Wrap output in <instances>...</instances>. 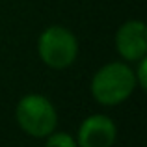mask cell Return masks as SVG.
I'll return each instance as SVG.
<instances>
[{
  "instance_id": "1",
  "label": "cell",
  "mask_w": 147,
  "mask_h": 147,
  "mask_svg": "<svg viewBox=\"0 0 147 147\" xmlns=\"http://www.w3.org/2000/svg\"><path fill=\"white\" fill-rule=\"evenodd\" d=\"M134 71L123 61H110L97 69L91 78V95L102 106H117L136 90Z\"/></svg>"
},
{
  "instance_id": "2",
  "label": "cell",
  "mask_w": 147,
  "mask_h": 147,
  "mask_svg": "<svg viewBox=\"0 0 147 147\" xmlns=\"http://www.w3.org/2000/svg\"><path fill=\"white\" fill-rule=\"evenodd\" d=\"M15 119L24 134L32 138H47L58 127V112L54 104L39 93H28L17 102Z\"/></svg>"
},
{
  "instance_id": "3",
  "label": "cell",
  "mask_w": 147,
  "mask_h": 147,
  "mask_svg": "<svg viewBox=\"0 0 147 147\" xmlns=\"http://www.w3.org/2000/svg\"><path fill=\"white\" fill-rule=\"evenodd\" d=\"M37 54L50 69H67L78 56V39L69 28L52 24L41 32L37 39Z\"/></svg>"
},
{
  "instance_id": "4",
  "label": "cell",
  "mask_w": 147,
  "mask_h": 147,
  "mask_svg": "<svg viewBox=\"0 0 147 147\" xmlns=\"http://www.w3.org/2000/svg\"><path fill=\"white\" fill-rule=\"evenodd\" d=\"M75 140L78 147H114L117 127L108 115L93 114L80 123Z\"/></svg>"
},
{
  "instance_id": "5",
  "label": "cell",
  "mask_w": 147,
  "mask_h": 147,
  "mask_svg": "<svg viewBox=\"0 0 147 147\" xmlns=\"http://www.w3.org/2000/svg\"><path fill=\"white\" fill-rule=\"evenodd\" d=\"M115 50L127 61H138L147 54V28L144 21L123 22L115 32Z\"/></svg>"
},
{
  "instance_id": "6",
  "label": "cell",
  "mask_w": 147,
  "mask_h": 147,
  "mask_svg": "<svg viewBox=\"0 0 147 147\" xmlns=\"http://www.w3.org/2000/svg\"><path fill=\"white\" fill-rule=\"evenodd\" d=\"M45 147H78L76 145V140L67 132H56L54 130L52 134H49L45 138Z\"/></svg>"
},
{
  "instance_id": "7",
  "label": "cell",
  "mask_w": 147,
  "mask_h": 147,
  "mask_svg": "<svg viewBox=\"0 0 147 147\" xmlns=\"http://www.w3.org/2000/svg\"><path fill=\"white\" fill-rule=\"evenodd\" d=\"M134 78H136V86L142 90H147V58H140L138 60V67L134 71Z\"/></svg>"
}]
</instances>
